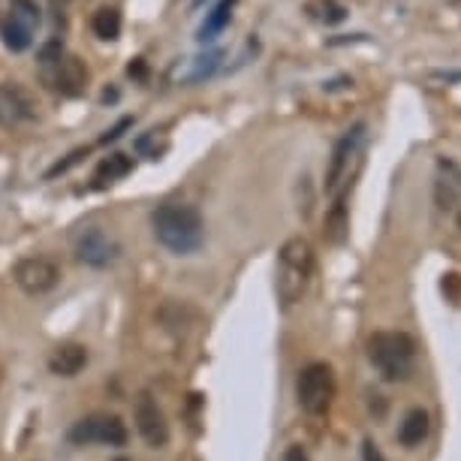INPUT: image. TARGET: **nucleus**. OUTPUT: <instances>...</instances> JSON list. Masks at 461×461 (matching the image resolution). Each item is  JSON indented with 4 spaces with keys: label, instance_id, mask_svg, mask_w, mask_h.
I'll use <instances>...</instances> for the list:
<instances>
[{
    "label": "nucleus",
    "instance_id": "f257e3e1",
    "mask_svg": "<svg viewBox=\"0 0 461 461\" xmlns=\"http://www.w3.org/2000/svg\"><path fill=\"white\" fill-rule=\"evenodd\" d=\"M154 239L169 254L190 257L205 245V221L194 205L185 203H163L151 212Z\"/></svg>",
    "mask_w": 461,
    "mask_h": 461
},
{
    "label": "nucleus",
    "instance_id": "f03ea898",
    "mask_svg": "<svg viewBox=\"0 0 461 461\" xmlns=\"http://www.w3.org/2000/svg\"><path fill=\"white\" fill-rule=\"evenodd\" d=\"M277 299L284 302V308H293L295 302H302V295L308 293L311 277H314V248L308 245L302 236L284 241L281 254H277Z\"/></svg>",
    "mask_w": 461,
    "mask_h": 461
},
{
    "label": "nucleus",
    "instance_id": "7ed1b4c3",
    "mask_svg": "<svg viewBox=\"0 0 461 461\" xmlns=\"http://www.w3.org/2000/svg\"><path fill=\"white\" fill-rule=\"evenodd\" d=\"M368 359L386 383H404L416 368V341L407 332H377L368 338Z\"/></svg>",
    "mask_w": 461,
    "mask_h": 461
},
{
    "label": "nucleus",
    "instance_id": "20e7f679",
    "mask_svg": "<svg viewBox=\"0 0 461 461\" xmlns=\"http://www.w3.org/2000/svg\"><path fill=\"white\" fill-rule=\"evenodd\" d=\"M362 145H365V124H353L335 142L332 154H329V163H326V178H323V187L329 196L341 194V187L350 185L353 176L359 172Z\"/></svg>",
    "mask_w": 461,
    "mask_h": 461
},
{
    "label": "nucleus",
    "instance_id": "39448f33",
    "mask_svg": "<svg viewBox=\"0 0 461 461\" xmlns=\"http://www.w3.org/2000/svg\"><path fill=\"white\" fill-rule=\"evenodd\" d=\"M295 398L299 407L311 416H323L335 402V374L332 365L326 362H311L304 365L295 377Z\"/></svg>",
    "mask_w": 461,
    "mask_h": 461
},
{
    "label": "nucleus",
    "instance_id": "423d86ee",
    "mask_svg": "<svg viewBox=\"0 0 461 461\" xmlns=\"http://www.w3.org/2000/svg\"><path fill=\"white\" fill-rule=\"evenodd\" d=\"M69 443L76 447H91V443H106V447H124L127 443V425L121 422V416H85L67 431Z\"/></svg>",
    "mask_w": 461,
    "mask_h": 461
},
{
    "label": "nucleus",
    "instance_id": "0eeeda50",
    "mask_svg": "<svg viewBox=\"0 0 461 461\" xmlns=\"http://www.w3.org/2000/svg\"><path fill=\"white\" fill-rule=\"evenodd\" d=\"M13 281L24 295H46L60 284V266L49 257H24L13 268Z\"/></svg>",
    "mask_w": 461,
    "mask_h": 461
},
{
    "label": "nucleus",
    "instance_id": "6e6552de",
    "mask_svg": "<svg viewBox=\"0 0 461 461\" xmlns=\"http://www.w3.org/2000/svg\"><path fill=\"white\" fill-rule=\"evenodd\" d=\"M73 254L82 266L88 268H109L121 257V245L100 226H88L73 241Z\"/></svg>",
    "mask_w": 461,
    "mask_h": 461
},
{
    "label": "nucleus",
    "instance_id": "1a4fd4ad",
    "mask_svg": "<svg viewBox=\"0 0 461 461\" xmlns=\"http://www.w3.org/2000/svg\"><path fill=\"white\" fill-rule=\"evenodd\" d=\"M37 121V103L19 82H0V127L15 130Z\"/></svg>",
    "mask_w": 461,
    "mask_h": 461
},
{
    "label": "nucleus",
    "instance_id": "9d476101",
    "mask_svg": "<svg viewBox=\"0 0 461 461\" xmlns=\"http://www.w3.org/2000/svg\"><path fill=\"white\" fill-rule=\"evenodd\" d=\"M136 431L142 434V440L148 443V447L160 449L169 443V425H167V416H163V411L158 407V402H154L151 395L142 393L136 402Z\"/></svg>",
    "mask_w": 461,
    "mask_h": 461
},
{
    "label": "nucleus",
    "instance_id": "9b49d317",
    "mask_svg": "<svg viewBox=\"0 0 461 461\" xmlns=\"http://www.w3.org/2000/svg\"><path fill=\"white\" fill-rule=\"evenodd\" d=\"M434 205L440 212H456L461 205V167L452 158H438L434 163Z\"/></svg>",
    "mask_w": 461,
    "mask_h": 461
},
{
    "label": "nucleus",
    "instance_id": "f8f14e48",
    "mask_svg": "<svg viewBox=\"0 0 461 461\" xmlns=\"http://www.w3.org/2000/svg\"><path fill=\"white\" fill-rule=\"evenodd\" d=\"M49 82L51 88H55L58 94H64V97H79V94L85 91V85H88V69H85V64L79 58H67L60 55L49 64Z\"/></svg>",
    "mask_w": 461,
    "mask_h": 461
},
{
    "label": "nucleus",
    "instance_id": "ddd939ff",
    "mask_svg": "<svg viewBox=\"0 0 461 461\" xmlns=\"http://www.w3.org/2000/svg\"><path fill=\"white\" fill-rule=\"evenodd\" d=\"M85 365H88V347L82 344H60L55 353L49 356V371L55 377H76Z\"/></svg>",
    "mask_w": 461,
    "mask_h": 461
},
{
    "label": "nucleus",
    "instance_id": "4468645a",
    "mask_svg": "<svg viewBox=\"0 0 461 461\" xmlns=\"http://www.w3.org/2000/svg\"><path fill=\"white\" fill-rule=\"evenodd\" d=\"M429 431H431L429 413H425L422 407H413V411H407L402 425H398V443H402L404 449H416V447H422V443H425Z\"/></svg>",
    "mask_w": 461,
    "mask_h": 461
},
{
    "label": "nucleus",
    "instance_id": "2eb2a0df",
    "mask_svg": "<svg viewBox=\"0 0 461 461\" xmlns=\"http://www.w3.org/2000/svg\"><path fill=\"white\" fill-rule=\"evenodd\" d=\"M236 4L239 0H221V4L214 6L212 13L205 15V22H203V28H199V42H212L217 33H221L226 24H230L232 19V10H236Z\"/></svg>",
    "mask_w": 461,
    "mask_h": 461
},
{
    "label": "nucleus",
    "instance_id": "dca6fc26",
    "mask_svg": "<svg viewBox=\"0 0 461 461\" xmlns=\"http://www.w3.org/2000/svg\"><path fill=\"white\" fill-rule=\"evenodd\" d=\"M91 31H94V37L103 40V42L118 40L121 37V13L115 10V6H100L91 19Z\"/></svg>",
    "mask_w": 461,
    "mask_h": 461
},
{
    "label": "nucleus",
    "instance_id": "f3484780",
    "mask_svg": "<svg viewBox=\"0 0 461 461\" xmlns=\"http://www.w3.org/2000/svg\"><path fill=\"white\" fill-rule=\"evenodd\" d=\"M347 230H350V217H347L344 196L338 194L335 205L329 208V214H326V241H332V245H344Z\"/></svg>",
    "mask_w": 461,
    "mask_h": 461
},
{
    "label": "nucleus",
    "instance_id": "a211bd4d",
    "mask_svg": "<svg viewBox=\"0 0 461 461\" xmlns=\"http://www.w3.org/2000/svg\"><path fill=\"white\" fill-rule=\"evenodd\" d=\"M0 37H4V46L15 51V55H19V51H28L33 46V31H28L19 22H13L10 15H6V22L0 24Z\"/></svg>",
    "mask_w": 461,
    "mask_h": 461
},
{
    "label": "nucleus",
    "instance_id": "6ab92c4d",
    "mask_svg": "<svg viewBox=\"0 0 461 461\" xmlns=\"http://www.w3.org/2000/svg\"><path fill=\"white\" fill-rule=\"evenodd\" d=\"M304 13L320 24H341L347 19V10L338 4V0H308V4H304Z\"/></svg>",
    "mask_w": 461,
    "mask_h": 461
},
{
    "label": "nucleus",
    "instance_id": "aec40b11",
    "mask_svg": "<svg viewBox=\"0 0 461 461\" xmlns=\"http://www.w3.org/2000/svg\"><path fill=\"white\" fill-rule=\"evenodd\" d=\"M10 19L37 33V28L42 24V10L37 0H10Z\"/></svg>",
    "mask_w": 461,
    "mask_h": 461
},
{
    "label": "nucleus",
    "instance_id": "412c9836",
    "mask_svg": "<svg viewBox=\"0 0 461 461\" xmlns=\"http://www.w3.org/2000/svg\"><path fill=\"white\" fill-rule=\"evenodd\" d=\"M130 169H133V160H130L127 154H109V158L97 167V181H103V185L109 181L112 185V181L130 176Z\"/></svg>",
    "mask_w": 461,
    "mask_h": 461
},
{
    "label": "nucleus",
    "instance_id": "4be33fe9",
    "mask_svg": "<svg viewBox=\"0 0 461 461\" xmlns=\"http://www.w3.org/2000/svg\"><path fill=\"white\" fill-rule=\"evenodd\" d=\"M130 127H133V118H121L115 127H112V130H106V133H103L100 142H115V139L124 136V130H130Z\"/></svg>",
    "mask_w": 461,
    "mask_h": 461
},
{
    "label": "nucleus",
    "instance_id": "5701e85b",
    "mask_svg": "<svg viewBox=\"0 0 461 461\" xmlns=\"http://www.w3.org/2000/svg\"><path fill=\"white\" fill-rule=\"evenodd\" d=\"M362 461H386V456H383L380 447L371 438L362 440Z\"/></svg>",
    "mask_w": 461,
    "mask_h": 461
},
{
    "label": "nucleus",
    "instance_id": "b1692460",
    "mask_svg": "<svg viewBox=\"0 0 461 461\" xmlns=\"http://www.w3.org/2000/svg\"><path fill=\"white\" fill-rule=\"evenodd\" d=\"M281 461H311V458H308V452H304L302 447H290V449L284 452Z\"/></svg>",
    "mask_w": 461,
    "mask_h": 461
},
{
    "label": "nucleus",
    "instance_id": "393cba45",
    "mask_svg": "<svg viewBox=\"0 0 461 461\" xmlns=\"http://www.w3.org/2000/svg\"><path fill=\"white\" fill-rule=\"evenodd\" d=\"M127 73H130V76H136V79H142V76H145V64H142V60H136V64H130V67H127Z\"/></svg>",
    "mask_w": 461,
    "mask_h": 461
},
{
    "label": "nucleus",
    "instance_id": "a878e982",
    "mask_svg": "<svg viewBox=\"0 0 461 461\" xmlns=\"http://www.w3.org/2000/svg\"><path fill=\"white\" fill-rule=\"evenodd\" d=\"M115 461H130V458H124V456H118V458H115Z\"/></svg>",
    "mask_w": 461,
    "mask_h": 461
},
{
    "label": "nucleus",
    "instance_id": "bb28decb",
    "mask_svg": "<svg viewBox=\"0 0 461 461\" xmlns=\"http://www.w3.org/2000/svg\"><path fill=\"white\" fill-rule=\"evenodd\" d=\"M458 226H461V214H458Z\"/></svg>",
    "mask_w": 461,
    "mask_h": 461
},
{
    "label": "nucleus",
    "instance_id": "cd10ccee",
    "mask_svg": "<svg viewBox=\"0 0 461 461\" xmlns=\"http://www.w3.org/2000/svg\"><path fill=\"white\" fill-rule=\"evenodd\" d=\"M199 4H203V0H196V6H199Z\"/></svg>",
    "mask_w": 461,
    "mask_h": 461
}]
</instances>
